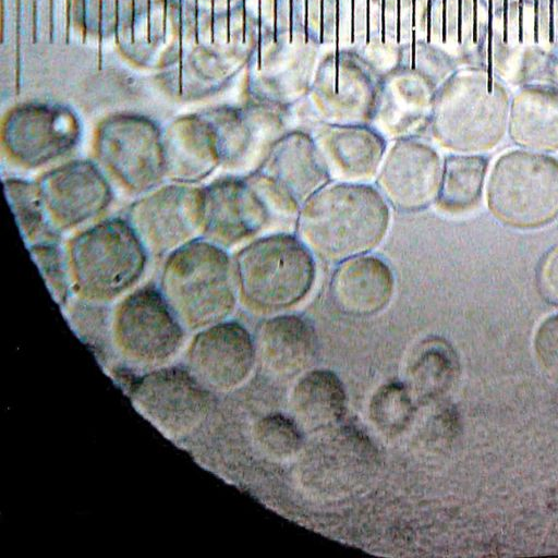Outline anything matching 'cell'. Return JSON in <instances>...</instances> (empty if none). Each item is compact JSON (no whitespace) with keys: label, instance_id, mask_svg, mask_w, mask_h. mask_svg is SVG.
I'll list each match as a JSON object with an SVG mask.
<instances>
[{"label":"cell","instance_id":"obj_1","mask_svg":"<svg viewBox=\"0 0 558 558\" xmlns=\"http://www.w3.org/2000/svg\"><path fill=\"white\" fill-rule=\"evenodd\" d=\"M390 206L369 183L330 181L300 208L296 234L328 264L371 253L386 238Z\"/></svg>","mask_w":558,"mask_h":558},{"label":"cell","instance_id":"obj_2","mask_svg":"<svg viewBox=\"0 0 558 558\" xmlns=\"http://www.w3.org/2000/svg\"><path fill=\"white\" fill-rule=\"evenodd\" d=\"M159 288L180 323L191 329L223 322L239 294L234 262L226 248L204 238L166 257Z\"/></svg>","mask_w":558,"mask_h":558},{"label":"cell","instance_id":"obj_3","mask_svg":"<svg viewBox=\"0 0 558 558\" xmlns=\"http://www.w3.org/2000/svg\"><path fill=\"white\" fill-rule=\"evenodd\" d=\"M233 262L242 302L259 313L294 306L307 296L316 280V257L298 234L287 231L251 240Z\"/></svg>","mask_w":558,"mask_h":558},{"label":"cell","instance_id":"obj_4","mask_svg":"<svg viewBox=\"0 0 558 558\" xmlns=\"http://www.w3.org/2000/svg\"><path fill=\"white\" fill-rule=\"evenodd\" d=\"M148 253L126 219L106 218L69 243L72 288L84 301L109 302L142 277Z\"/></svg>","mask_w":558,"mask_h":558},{"label":"cell","instance_id":"obj_5","mask_svg":"<svg viewBox=\"0 0 558 558\" xmlns=\"http://www.w3.org/2000/svg\"><path fill=\"white\" fill-rule=\"evenodd\" d=\"M487 205L509 227L534 229L550 223L558 217V159L526 150L501 155L489 174Z\"/></svg>","mask_w":558,"mask_h":558},{"label":"cell","instance_id":"obj_6","mask_svg":"<svg viewBox=\"0 0 558 558\" xmlns=\"http://www.w3.org/2000/svg\"><path fill=\"white\" fill-rule=\"evenodd\" d=\"M284 220L254 173L229 174L203 187V236L226 250Z\"/></svg>","mask_w":558,"mask_h":558},{"label":"cell","instance_id":"obj_7","mask_svg":"<svg viewBox=\"0 0 558 558\" xmlns=\"http://www.w3.org/2000/svg\"><path fill=\"white\" fill-rule=\"evenodd\" d=\"M94 148L104 169L132 193H148L166 178L162 134L150 120L108 119L96 131Z\"/></svg>","mask_w":558,"mask_h":558},{"label":"cell","instance_id":"obj_8","mask_svg":"<svg viewBox=\"0 0 558 558\" xmlns=\"http://www.w3.org/2000/svg\"><path fill=\"white\" fill-rule=\"evenodd\" d=\"M148 255L168 256L196 239L203 227V187L174 183L148 192L128 213Z\"/></svg>","mask_w":558,"mask_h":558},{"label":"cell","instance_id":"obj_9","mask_svg":"<svg viewBox=\"0 0 558 558\" xmlns=\"http://www.w3.org/2000/svg\"><path fill=\"white\" fill-rule=\"evenodd\" d=\"M430 122L440 146L458 154H477L501 140L506 104L476 89L450 88L434 101Z\"/></svg>","mask_w":558,"mask_h":558},{"label":"cell","instance_id":"obj_10","mask_svg":"<svg viewBox=\"0 0 558 558\" xmlns=\"http://www.w3.org/2000/svg\"><path fill=\"white\" fill-rule=\"evenodd\" d=\"M113 331L121 350L142 362L166 360L183 336L182 324L154 284L136 289L118 305Z\"/></svg>","mask_w":558,"mask_h":558},{"label":"cell","instance_id":"obj_11","mask_svg":"<svg viewBox=\"0 0 558 558\" xmlns=\"http://www.w3.org/2000/svg\"><path fill=\"white\" fill-rule=\"evenodd\" d=\"M254 173L270 197L294 219L301 206L331 181L314 137L300 130L286 132Z\"/></svg>","mask_w":558,"mask_h":558},{"label":"cell","instance_id":"obj_12","mask_svg":"<svg viewBox=\"0 0 558 558\" xmlns=\"http://www.w3.org/2000/svg\"><path fill=\"white\" fill-rule=\"evenodd\" d=\"M442 171L437 150L414 136L393 141L386 150L376 185L396 211L412 214L436 202Z\"/></svg>","mask_w":558,"mask_h":558},{"label":"cell","instance_id":"obj_13","mask_svg":"<svg viewBox=\"0 0 558 558\" xmlns=\"http://www.w3.org/2000/svg\"><path fill=\"white\" fill-rule=\"evenodd\" d=\"M80 136L81 126L71 112L32 106L8 117L1 130V144L12 162L34 169L66 155Z\"/></svg>","mask_w":558,"mask_h":558},{"label":"cell","instance_id":"obj_14","mask_svg":"<svg viewBox=\"0 0 558 558\" xmlns=\"http://www.w3.org/2000/svg\"><path fill=\"white\" fill-rule=\"evenodd\" d=\"M48 221L53 228L73 229L99 216L112 201L111 186L90 160L62 163L38 180Z\"/></svg>","mask_w":558,"mask_h":558},{"label":"cell","instance_id":"obj_15","mask_svg":"<svg viewBox=\"0 0 558 558\" xmlns=\"http://www.w3.org/2000/svg\"><path fill=\"white\" fill-rule=\"evenodd\" d=\"M137 410L163 434L182 437L205 420L208 399L194 377L178 368L144 377L133 391Z\"/></svg>","mask_w":558,"mask_h":558},{"label":"cell","instance_id":"obj_16","mask_svg":"<svg viewBox=\"0 0 558 558\" xmlns=\"http://www.w3.org/2000/svg\"><path fill=\"white\" fill-rule=\"evenodd\" d=\"M281 109L259 104L250 111H221L208 114L222 159L231 174L256 172L275 143L286 133Z\"/></svg>","mask_w":558,"mask_h":558},{"label":"cell","instance_id":"obj_17","mask_svg":"<svg viewBox=\"0 0 558 558\" xmlns=\"http://www.w3.org/2000/svg\"><path fill=\"white\" fill-rule=\"evenodd\" d=\"M255 343L236 322H220L203 328L190 349V365L196 377L215 389H230L250 375Z\"/></svg>","mask_w":558,"mask_h":558},{"label":"cell","instance_id":"obj_18","mask_svg":"<svg viewBox=\"0 0 558 558\" xmlns=\"http://www.w3.org/2000/svg\"><path fill=\"white\" fill-rule=\"evenodd\" d=\"M313 137L331 181L368 183L377 177L387 140L371 124L324 123Z\"/></svg>","mask_w":558,"mask_h":558},{"label":"cell","instance_id":"obj_19","mask_svg":"<svg viewBox=\"0 0 558 558\" xmlns=\"http://www.w3.org/2000/svg\"><path fill=\"white\" fill-rule=\"evenodd\" d=\"M328 288L330 299L340 312L365 317L389 305L396 278L385 259L367 253L336 264Z\"/></svg>","mask_w":558,"mask_h":558},{"label":"cell","instance_id":"obj_20","mask_svg":"<svg viewBox=\"0 0 558 558\" xmlns=\"http://www.w3.org/2000/svg\"><path fill=\"white\" fill-rule=\"evenodd\" d=\"M310 97L317 117L327 124H371L381 87L372 64L359 74H327L318 69Z\"/></svg>","mask_w":558,"mask_h":558},{"label":"cell","instance_id":"obj_21","mask_svg":"<svg viewBox=\"0 0 558 558\" xmlns=\"http://www.w3.org/2000/svg\"><path fill=\"white\" fill-rule=\"evenodd\" d=\"M166 178L195 184L222 166L215 129L205 117L173 122L162 135Z\"/></svg>","mask_w":558,"mask_h":558},{"label":"cell","instance_id":"obj_22","mask_svg":"<svg viewBox=\"0 0 558 558\" xmlns=\"http://www.w3.org/2000/svg\"><path fill=\"white\" fill-rule=\"evenodd\" d=\"M397 74L381 82L371 125L386 140L414 136L432 118L434 99L430 88L418 74Z\"/></svg>","mask_w":558,"mask_h":558},{"label":"cell","instance_id":"obj_23","mask_svg":"<svg viewBox=\"0 0 558 558\" xmlns=\"http://www.w3.org/2000/svg\"><path fill=\"white\" fill-rule=\"evenodd\" d=\"M255 349L270 373L290 377L311 363L316 353L317 337L305 317L279 314L258 326Z\"/></svg>","mask_w":558,"mask_h":558},{"label":"cell","instance_id":"obj_24","mask_svg":"<svg viewBox=\"0 0 558 558\" xmlns=\"http://www.w3.org/2000/svg\"><path fill=\"white\" fill-rule=\"evenodd\" d=\"M292 410L299 425L308 432L338 424L347 409V396L339 377L327 369L305 374L292 391Z\"/></svg>","mask_w":558,"mask_h":558},{"label":"cell","instance_id":"obj_25","mask_svg":"<svg viewBox=\"0 0 558 558\" xmlns=\"http://www.w3.org/2000/svg\"><path fill=\"white\" fill-rule=\"evenodd\" d=\"M487 158L480 154H450L442 162L437 207L447 214H462L475 207L482 196Z\"/></svg>","mask_w":558,"mask_h":558},{"label":"cell","instance_id":"obj_26","mask_svg":"<svg viewBox=\"0 0 558 558\" xmlns=\"http://www.w3.org/2000/svg\"><path fill=\"white\" fill-rule=\"evenodd\" d=\"M511 140L536 151L558 149V99L547 95H525L512 109Z\"/></svg>","mask_w":558,"mask_h":558},{"label":"cell","instance_id":"obj_27","mask_svg":"<svg viewBox=\"0 0 558 558\" xmlns=\"http://www.w3.org/2000/svg\"><path fill=\"white\" fill-rule=\"evenodd\" d=\"M456 359L444 342H430L420 350L409 369V389L418 401L444 393L456 375Z\"/></svg>","mask_w":558,"mask_h":558},{"label":"cell","instance_id":"obj_28","mask_svg":"<svg viewBox=\"0 0 558 558\" xmlns=\"http://www.w3.org/2000/svg\"><path fill=\"white\" fill-rule=\"evenodd\" d=\"M3 185L23 239L35 243V240L44 234L49 222L38 182L8 178L3 180Z\"/></svg>","mask_w":558,"mask_h":558},{"label":"cell","instance_id":"obj_29","mask_svg":"<svg viewBox=\"0 0 558 558\" xmlns=\"http://www.w3.org/2000/svg\"><path fill=\"white\" fill-rule=\"evenodd\" d=\"M414 400L408 386L396 381L385 384L371 399L369 417L385 435H399L414 416Z\"/></svg>","mask_w":558,"mask_h":558},{"label":"cell","instance_id":"obj_30","mask_svg":"<svg viewBox=\"0 0 558 558\" xmlns=\"http://www.w3.org/2000/svg\"><path fill=\"white\" fill-rule=\"evenodd\" d=\"M256 438L260 448L270 457L287 459L298 453L303 445L302 427L282 414H270L256 426Z\"/></svg>","mask_w":558,"mask_h":558},{"label":"cell","instance_id":"obj_31","mask_svg":"<svg viewBox=\"0 0 558 558\" xmlns=\"http://www.w3.org/2000/svg\"><path fill=\"white\" fill-rule=\"evenodd\" d=\"M51 295L59 304H64L72 288L68 259L56 242H35L28 248Z\"/></svg>","mask_w":558,"mask_h":558},{"label":"cell","instance_id":"obj_32","mask_svg":"<svg viewBox=\"0 0 558 558\" xmlns=\"http://www.w3.org/2000/svg\"><path fill=\"white\" fill-rule=\"evenodd\" d=\"M533 347L541 369L558 383V314L546 317L538 325Z\"/></svg>","mask_w":558,"mask_h":558},{"label":"cell","instance_id":"obj_33","mask_svg":"<svg viewBox=\"0 0 558 558\" xmlns=\"http://www.w3.org/2000/svg\"><path fill=\"white\" fill-rule=\"evenodd\" d=\"M536 287L545 302L558 306V244L541 258L536 270Z\"/></svg>","mask_w":558,"mask_h":558}]
</instances>
